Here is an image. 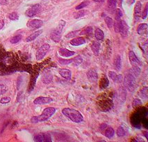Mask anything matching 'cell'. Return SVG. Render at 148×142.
<instances>
[{
    "instance_id": "cell-1",
    "label": "cell",
    "mask_w": 148,
    "mask_h": 142,
    "mask_svg": "<svg viewBox=\"0 0 148 142\" xmlns=\"http://www.w3.org/2000/svg\"><path fill=\"white\" fill-rule=\"evenodd\" d=\"M62 113L70 120L76 123H79L83 121V117L79 111L72 108H64L62 110Z\"/></svg>"
},
{
    "instance_id": "cell-2",
    "label": "cell",
    "mask_w": 148,
    "mask_h": 142,
    "mask_svg": "<svg viewBox=\"0 0 148 142\" xmlns=\"http://www.w3.org/2000/svg\"><path fill=\"white\" fill-rule=\"evenodd\" d=\"M56 112V109L54 107H47L43 110V113L38 116H34L31 119L33 123H37L38 122H43L49 119L52 115Z\"/></svg>"
},
{
    "instance_id": "cell-3",
    "label": "cell",
    "mask_w": 148,
    "mask_h": 142,
    "mask_svg": "<svg viewBox=\"0 0 148 142\" xmlns=\"http://www.w3.org/2000/svg\"><path fill=\"white\" fill-rule=\"evenodd\" d=\"M124 87H126L129 92H134L135 90L136 81L134 73H126L124 79Z\"/></svg>"
},
{
    "instance_id": "cell-4",
    "label": "cell",
    "mask_w": 148,
    "mask_h": 142,
    "mask_svg": "<svg viewBox=\"0 0 148 142\" xmlns=\"http://www.w3.org/2000/svg\"><path fill=\"white\" fill-rule=\"evenodd\" d=\"M65 21L61 20L59 22V26L56 28L53 31L51 32V35H50V38H51V39H52L53 41L56 42H59L60 41L61 38L62 31H63V27L65 26Z\"/></svg>"
},
{
    "instance_id": "cell-5",
    "label": "cell",
    "mask_w": 148,
    "mask_h": 142,
    "mask_svg": "<svg viewBox=\"0 0 148 142\" xmlns=\"http://www.w3.org/2000/svg\"><path fill=\"white\" fill-rule=\"evenodd\" d=\"M49 49H50V46L48 44H45L43 45H42L38 49V50L36 52V58L37 60H41L44 58L48 52H49Z\"/></svg>"
},
{
    "instance_id": "cell-6",
    "label": "cell",
    "mask_w": 148,
    "mask_h": 142,
    "mask_svg": "<svg viewBox=\"0 0 148 142\" xmlns=\"http://www.w3.org/2000/svg\"><path fill=\"white\" fill-rule=\"evenodd\" d=\"M40 9H41V6L40 4H35L27 10L26 15L29 18H33L40 11Z\"/></svg>"
},
{
    "instance_id": "cell-7",
    "label": "cell",
    "mask_w": 148,
    "mask_h": 142,
    "mask_svg": "<svg viewBox=\"0 0 148 142\" xmlns=\"http://www.w3.org/2000/svg\"><path fill=\"white\" fill-rule=\"evenodd\" d=\"M34 141L38 142H51V137L48 133H40L34 137Z\"/></svg>"
},
{
    "instance_id": "cell-8",
    "label": "cell",
    "mask_w": 148,
    "mask_h": 142,
    "mask_svg": "<svg viewBox=\"0 0 148 142\" xmlns=\"http://www.w3.org/2000/svg\"><path fill=\"white\" fill-rule=\"evenodd\" d=\"M43 24V22L42 20H37V19H34L29 21L27 23V26L31 29H40Z\"/></svg>"
},
{
    "instance_id": "cell-9",
    "label": "cell",
    "mask_w": 148,
    "mask_h": 142,
    "mask_svg": "<svg viewBox=\"0 0 148 142\" xmlns=\"http://www.w3.org/2000/svg\"><path fill=\"white\" fill-rule=\"evenodd\" d=\"M128 31H129V26L127 25L126 22L121 20L120 21V31L119 33H120L121 36L123 38H125L128 35Z\"/></svg>"
},
{
    "instance_id": "cell-10",
    "label": "cell",
    "mask_w": 148,
    "mask_h": 142,
    "mask_svg": "<svg viewBox=\"0 0 148 142\" xmlns=\"http://www.w3.org/2000/svg\"><path fill=\"white\" fill-rule=\"evenodd\" d=\"M53 101V99L49 97H44L40 96L36 98L34 101V103L36 105H44L47 104Z\"/></svg>"
},
{
    "instance_id": "cell-11",
    "label": "cell",
    "mask_w": 148,
    "mask_h": 142,
    "mask_svg": "<svg viewBox=\"0 0 148 142\" xmlns=\"http://www.w3.org/2000/svg\"><path fill=\"white\" fill-rule=\"evenodd\" d=\"M129 58L130 63L132 66H138L139 67L141 65L140 60L138 59V58L135 55L134 52L132 51H130L129 52Z\"/></svg>"
},
{
    "instance_id": "cell-12",
    "label": "cell",
    "mask_w": 148,
    "mask_h": 142,
    "mask_svg": "<svg viewBox=\"0 0 148 142\" xmlns=\"http://www.w3.org/2000/svg\"><path fill=\"white\" fill-rule=\"evenodd\" d=\"M109 76L110 78H111L113 81H114L115 83H120L123 81V76L120 75V74H117L116 73H115L114 71H109Z\"/></svg>"
},
{
    "instance_id": "cell-13",
    "label": "cell",
    "mask_w": 148,
    "mask_h": 142,
    "mask_svg": "<svg viewBox=\"0 0 148 142\" xmlns=\"http://www.w3.org/2000/svg\"><path fill=\"white\" fill-rule=\"evenodd\" d=\"M87 77L89 81H91V83H95L98 79V75L97 73L94 70V69H91L89 70L86 73Z\"/></svg>"
},
{
    "instance_id": "cell-14",
    "label": "cell",
    "mask_w": 148,
    "mask_h": 142,
    "mask_svg": "<svg viewBox=\"0 0 148 142\" xmlns=\"http://www.w3.org/2000/svg\"><path fill=\"white\" fill-rule=\"evenodd\" d=\"M141 3L140 2H137V3L135 5L134 7V19L135 21H138L139 18H140V15L141 13Z\"/></svg>"
},
{
    "instance_id": "cell-15",
    "label": "cell",
    "mask_w": 148,
    "mask_h": 142,
    "mask_svg": "<svg viewBox=\"0 0 148 142\" xmlns=\"http://www.w3.org/2000/svg\"><path fill=\"white\" fill-rule=\"evenodd\" d=\"M59 53L61 56L63 57H70V56H72L75 54V53L74 52H72V51H70V50L67 49H65V48H61L59 51Z\"/></svg>"
},
{
    "instance_id": "cell-16",
    "label": "cell",
    "mask_w": 148,
    "mask_h": 142,
    "mask_svg": "<svg viewBox=\"0 0 148 142\" xmlns=\"http://www.w3.org/2000/svg\"><path fill=\"white\" fill-rule=\"evenodd\" d=\"M59 73L60 75L63 78L66 79V80H70V79H71L72 73L69 69H60Z\"/></svg>"
},
{
    "instance_id": "cell-17",
    "label": "cell",
    "mask_w": 148,
    "mask_h": 142,
    "mask_svg": "<svg viewBox=\"0 0 148 142\" xmlns=\"http://www.w3.org/2000/svg\"><path fill=\"white\" fill-rule=\"evenodd\" d=\"M148 26L147 24H140L138 25L137 32L140 36H143L145 34H147V32Z\"/></svg>"
},
{
    "instance_id": "cell-18",
    "label": "cell",
    "mask_w": 148,
    "mask_h": 142,
    "mask_svg": "<svg viewBox=\"0 0 148 142\" xmlns=\"http://www.w3.org/2000/svg\"><path fill=\"white\" fill-rule=\"evenodd\" d=\"M91 49H92L93 53L95 55H98L99 50H100V43L98 41L93 42L92 46H91Z\"/></svg>"
},
{
    "instance_id": "cell-19",
    "label": "cell",
    "mask_w": 148,
    "mask_h": 142,
    "mask_svg": "<svg viewBox=\"0 0 148 142\" xmlns=\"http://www.w3.org/2000/svg\"><path fill=\"white\" fill-rule=\"evenodd\" d=\"M86 40L83 38H74L70 41V44L73 46H80L85 44Z\"/></svg>"
},
{
    "instance_id": "cell-20",
    "label": "cell",
    "mask_w": 148,
    "mask_h": 142,
    "mask_svg": "<svg viewBox=\"0 0 148 142\" xmlns=\"http://www.w3.org/2000/svg\"><path fill=\"white\" fill-rule=\"evenodd\" d=\"M42 33H43V30H38L37 31L34 32V33H32L31 35H30L29 37L27 38L26 41L27 42H30L34 41V39H36V38H37Z\"/></svg>"
},
{
    "instance_id": "cell-21",
    "label": "cell",
    "mask_w": 148,
    "mask_h": 142,
    "mask_svg": "<svg viewBox=\"0 0 148 142\" xmlns=\"http://www.w3.org/2000/svg\"><path fill=\"white\" fill-rule=\"evenodd\" d=\"M114 65L117 71H120L122 67V60L121 57L119 55H118L115 57L114 60Z\"/></svg>"
},
{
    "instance_id": "cell-22",
    "label": "cell",
    "mask_w": 148,
    "mask_h": 142,
    "mask_svg": "<svg viewBox=\"0 0 148 142\" xmlns=\"http://www.w3.org/2000/svg\"><path fill=\"white\" fill-rule=\"evenodd\" d=\"M95 36L97 40H100V41L104 40V32H103L100 29H97L95 30Z\"/></svg>"
},
{
    "instance_id": "cell-23",
    "label": "cell",
    "mask_w": 148,
    "mask_h": 142,
    "mask_svg": "<svg viewBox=\"0 0 148 142\" xmlns=\"http://www.w3.org/2000/svg\"><path fill=\"white\" fill-rule=\"evenodd\" d=\"M114 130L111 127H109V128H107L105 129L104 135L107 137V138H112L113 135H114Z\"/></svg>"
},
{
    "instance_id": "cell-24",
    "label": "cell",
    "mask_w": 148,
    "mask_h": 142,
    "mask_svg": "<svg viewBox=\"0 0 148 142\" xmlns=\"http://www.w3.org/2000/svg\"><path fill=\"white\" fill-rule=\"evenodd\" d=\"M109 85V81L108 80V78H107L106 76H104L101 80V82H100V87L101 89H104L106 87Z\"/></svg>"
},
{
    "instance_id": "cell-25",
    "label": "cell",
    "mask_w": 148,
    "mask_h": 142,
    "mask_svg": "<svg viewBox=\"0 0 148 142\" xmlns=\"http://www.w3.org/2000/svg\"><path fill=\"white\" fill-rule=\"evenodd\" d=\"M87 12H88L87 10H79V11L75 13L74 14V18H75V19H79V18H82V17H83V16H85L86 15Z\"/></svg>"
},
{
    "instance_id": "cell-26",
    "label": "cell",
    "mask_w": 148,
    "mask_h": 142,
    "mask_svg": "<svg viewBox=\"0 0 148 142\" xmlns=\"http://www.w3.org/2000/svg\"><path fill=\"white\" fill-rule=\"evenodd\" d=\"M117 5V0H108V6L109 9L112 11L115 9Z\"/></svg>"
},
{
    "instance_id": "cell-27",
    "label": "cell",
    "mask_w": 148,
    "mask_h": 142,
    "mask_svg": "<svg viewBox=\"0 0 148 142\" xmlns=\"http://www.w3.org/2000/svg\"><path fill=\"white\" fill-rule=\"evenodd\" d=\"M52 81V76L50 73H47L45 75H44L43 78V82L45 84H49Z\"/></svg>"
},
{
    "instance_id": "cell-28",
    "label": "cell",
    "mask_w": 148,
    "mask_h": 142,
    "mask_svg": "<svg viewBox=\"0 0 148 142\" xmlns=\"http://www.w3.org/2000/svg\"><path fill=\"white\" fill-rule=\"evenodd\" d=\"M139 96L142 99H147V87H143L142 89H140L139 92Z\"/></svg>"
},
{
    "instance_id": "cell-29",
    "label": "cell",
    "mask_w": 148,
    "mask_h": 142,
    "mask_svg": "<svg viewBox=\"0 0 148 142\" xmlns=\"http://www.w3.org/2000/svg\"><path fill=\"white\" fill-rule=\"evenodd\" d=\"M104 20H105V22H106V24H107V26H108L109 29H111V28L113 27V23H114L113 20L111 18L108 17V16L105 17Z\"/></svg>"
},
{
    "instance_id": "cell-30",
    "label": "cell",
    "mask_w": 148,
    "mask_h": 142,
    "mask_svg": "<svg viewBox=\"0 0 148 142\" xmlns=\"http://www.w3.org/2000/svg\"><path fill=\"white\" fill-rule=\"evenodd\" d=\"M21 39H22V36H21V35H17V36L13 37V38L10 39V42L11 44H16L18 43V42H19L21 40Z\"/></svg>"
},
{
    "instance_id": "cell-31",
    "label": "cell",
    "mask_w": 148,
    "mask_h": 142,
    "mask_svg": "<svg viewBox=\"0 0 148 142\" xmlns=\"http://www.w3.org/2000/svg\"><path fill=\"white\" fill-rule=\"evenodd\" d=\"M82 61H83V59L81 58L80 55H78V56L75 57V58L72 59V63H73L75 65H79L80 64L82 63Z\"/></svg>"
},
{
    "instance_id": "cell-32",
    "label": "cell",
    "mask_w": 148,
    "mask_h": 142,
    "mask_svg": "<svg viewBox=\"0 0 148 142\" xmlns=\"http://www.w3.org/2000/svg\"><path fill=\"white\" fill-rule=\"evenodd\" d=\"M80 32L81 31L80 30H78V31H72V32H70L69 33L66 35V38H73L77 36V35H79L80 34Z\"/></svg>"
},
{
    "instance_id": "cell-33",
    "label": "cell",
    "mask_w": 148,
    "mask_h": 142,
    "mask_svg": "<svg viewBox=\"0 0 148 142\" xmlns=\"http://www.w3.org/2000/svg\"><path fill=\"white\" fill-rule=\"evenodd\" d=\"M122 16H123V12L120 10V8H117L116 12H115V20L120 21Z\"/></svg>"
},
{
    "instance_id": "cell-34",
    "label": "cell",
    "mask_w": 148,
    "mask_h": 142,
    "mask_svg": "<svg viewBox=\"0 0 148 142\" xmlns=\"http://www.w3.org/2000/svg\"><path fill=\"white\" fill-rule=\"evenodd\" d=\"M125 134H126V132H125V130L123 127H119L117 130V135L120 137H122L124 136Z\"/></svg>"
},
{
    "instance_id": "cell-35",
    "label": "cell",
    "mask_w": 148,
    "mask_h": 142,
    "mask_svg": "<svg viewBox=\"0 0 148 142\" xmlns=\"http://www.w3.org/2000/svg\"><path fill=\"white\" fill-rule=\"evenodd\" d=\"M8 91V87L4 84H0V96L4 94Z\"/></svg>"
},
{
    "instance_id": "cell-36",
    "label": "cell",
    "mask_w": 148,
    "mask_h": 142,
    "mask_svg": "<svg viewBox=\"0 0 148 142\" xmlns=\"http://www.w3.org/2000/svg\"><path fill=\"white\" fill-rule=\"evenodd\" d=\"M8 18L10 20H18L19 19V16H18V13L16 12H13L9 14L8 15Z\"/></svg>"
},
{
    "instance_id": "cell-37",
    "label": "cell",
    "mask_w": 148,
    "mask_h": 142,
    "mask_svg": "<svg viewBox=\"0 0 148 142\" xmlns=\"http://www.w3.org/2000/svg\"><path fill=\"white\" fill-rule=\"evenodd\" d=\"M59 63H61V65H69V64H71L72 63V59L65 60V59H61V58H59Z\"/></svg>"
},
{
    "instance_id": "cell-38",
    "label": "cell",
    "mask_w": 148,
    "mask_h": 142,
    "mask_svg": "<svg viewBox=\"0 0 148 142\" xmlns=\"http://www.w3.org/2000/svg\"><path fill=\"white\" fill-rule=\"evenodd\" d=\"M88 4H89V2H88V1H85V2H82L81 4H79L78 6H76V10H81V9H82L83 8H84V7L88 6Z\"/></svg>"
},
{
    "instance_id": "cell-39",
    "label": "cell",
    "mask_w": 148,
    "mask_h": 142,
    "mask_svg": "<svg viewBox=\"0 0 148 142\" xmlns=\"http://www.w3.org/2000/svg\"><path fill=\"white\" fill-rule=\"evenodd\" d=\"M133 67V72L136 76H138L140 75V69L138 66H132Z\"/></svg>"
},
{
    "instance_id": "cell-40",
    "label": "cell",
    "mask_w": 148,
    "mask_h": 142,
    "mask_svg": "<svg viewBox=\"0 0 148 142\" xmlns=\"http://www.w3.org/2000/svg\"><path fill=\"white\" fill-rule=\"evenodd\" d=\"M121 21V20H120ZM120 21H116L115 23H113V26H114V31L116 33H119L120 31Z\"/></svg>"
},
{
    "instance_id": "cell-41",
    "label": "cell",
    "mask_w": 148,
    "mask_h": 142,
    "mask_svg": "<svg viewBox=\"0 0 148 142\" xmlns=\"http://www.w3.org/2000/svg\"><path fill=\"white\" fill-rule=\"evenodd\" d=\"M10 100H11V99H10V97H4V98L1 99L0 103H2V104H6V103H9L10 101Z\"/></svg>"
},
{
    "instance_id": "cell-42",
    "label": "cell",
    "mask_w": 148,
    "mask_h": 142,
    "mask_svg": "<svg viewBox=\"0 0 148 142\" xmlns=\"http://www.w3.org/2000/svg\"><path fill=\"white\" fill-rule=\"evenodd\" d=\"M147 12H148V4H146V6L145 7L144 10L142 11V19H145L147 16Z\"/></svg>"
},
{
    "instance_id": "cell-43",
    "label": "cell",
    "mask_w": 148,
    "mask_h": 142,
    "mask_svg": "<svg viewBox=\"0 0 148 142\" xmlns=\"http://www.w3.org/2000/svg\"><path fill=\"white\" fill-rule=\"evenodd\" d=\"M142 105V102L140 99H134V101L133 102V106L137 107L138 105Z\"/></svg>"
},
{
    "instance_id": "cell-44",
    "label": "cell",
    "mask_w": 148,
    "mask_h": 142,
    "mask_svg": "<svg viewBox=\"0 0 148 142\" xmlns=\"http://www.w3.org/2000/svg\"><path fill=\"white\" fill-rule=\"evenodd\" d=\"M0 4L1 5H6V4H8V0H0Z\"/></svg>"
},
{
    "instance_id": "cell-45",
    "label": "cell",
    "mask_w": 148,
    "mask_h": 142,
    "mask_svg": "<svg viewBox=\"0 0 148 142\" xmlns=\"http://www.w3.org/2000/svg\"><path fill=\"white\" fill-rule=\"evenodd\" d=\"M107 128V125L106 124V123H103V124H102V126H100V130L102 131L103 130H105V129Z\"/></svg>"
},
{
    "instance_id": "cell-46",
    "label": "cell",
    "mask_w": 148,
    "mask_h": 142,
    "mask_svg": "<svg viewBox=\"0 0 148 142\" xmlns=\"http://www.w3.org/2000/svg\"><path fill=\"white\" fill-rule=\"evenodd\" d=\"M4 20H2V21L0 22V30L2 29V28H3V26H4Z\"/></svg>"
},
{
    "instance_id": "cell-47",
    "label": "cell",
    "mask_w": 148,
    "mask_h": 142,
    "mask_svg": "<svg viewBox=\"0 0 148 142\" xmlns=\"http://www.w3.org/2000/svg\"><path fill=\"white\" fill-rule=\"evenodd\" d=\"M118 4H119V5H120V6H122L123 0H118Z\"/></svg>"
},
{
    "instance_id": "cell-48",
    "label": "cell",
    "mask_w": 148,
    "mask_h": 142,
    "mask_svg": "<svg viewBox=\"0 0 148 142\" xmlns=\"http://www.w3.org/2000/svg\"><path fill=\"white\" fill-rule=\"evenodd\" d=\"M95 2H102V0H93Z\"/></svg>"
},
{
    "instance_id": "cell-49",
    "label": "cell",
    "mask_w": 148,
    "mask_h": 142,
    "mask_svg": "<svg viewBox=\"0 0 148 142\" xmlns=\"http://www.w3.org/2000/svg\"><path fill=\"white\" fill-rule=\"evenodd\" d=\"M104 1H105V0H102V2H104Z\"/></svg>"
}]
</instances>
